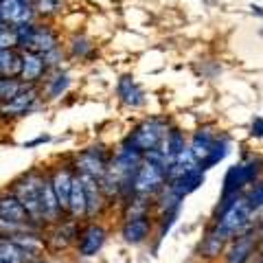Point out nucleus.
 Returning a JSON list of instances; mask_svg holds the SVG:
<instances>
[{
  "mask_svg": "<svg viewBox=\"0 0 263 263\" xmlns=\"http://www.w3.org/2000/svg\"><path fill=\"white\" fill-rule=\"evenodd\" d=\"M11 46H15V31L11 27H3L0 29V51Z\"/></svg>",
  "mask_w": 263,
  "mask_h": 263,
  "instance_id": "33",
  "label": "nucleus"
},
{
  "mask_svg": "<svg viewBox=\"0 0 263 263\" xmlns=\"http://www.w3.org/2000/svg\"><path fill=\"white\" fill-rule=\"evenodd\" d=\"M226 246H228L226 237L221 235L213 224H209L206 228H204V235H202L200 243H197L195 254H197V259H202L204 263H219Z\"/></svg>",
  "mask_w": 263,
  "mask_h": 263,
  "instance_id": "16",
  "label": "nucleus"
},
{
  "mask_svg": "<svg viewBox=\"0 0 263 263\" xmlns=\"http://www.w3.org/2000/svg\"><path fill=\"white\" fill-rule=\"evenodd\" d=\"M33 228L44 230L29 217L27 209L22 206L18 195L9 186L0 189V235H13V233H22V230H33Z\"/></svg>",
  "mask_w": 263,
  "mask_h": 263,
  "instance_id": "6",
  "label": "nucleus"
},
{
  "mask_svg": "<svg viewBox=\"0 0 263 263\" xmlns=\"http://www.w3.org/2000/svg\"><path fill=\"white\" fill-rule=\"evenodd\" d=\"M75 176H77V171L72 167L70 156L68 158H57L55 162L46 164V178H48V182L53 184L55 195H57V200H60V206L64 213L68 209V195H70L72 182H75Z\"/></svg>",
  "mask_w": 263,
  "mask_h": 263,
  "instance_id": "12",
  "label": "nucleus"
},
{
  "mask_svg": "<svg viewBox=\"0 0 263 263\" xmlns=\"http://www.w3.org/2000/svg\"><path fill=\"white\" fill-rule=\"evenodd\" d=\"M81 182H84L86 193V221H101L112 209V204L108 202V197L101 189V182L86 176H81Z\"/></svg>",
  "mask_w": 263,
  "mask_h": 263,
  "instance_id": "15",
  "label": "nucleus"
},
{
  "mask_svg": "<svg viewBox=\"0 0 263 263\" xmlns=\"http://www.w3.org/2000/svg\"><path fill=\"white\" fill-rule=\"evenodd\" d=\"M22 68V51L18 46L3 48L0 51V77L5 79H18Z\"/></svg>",
  "mask_w": 263,
  "mask_h": 263,
  "instance_id": "26",
  "label": "nucleus"
},
{
  "mask_svg": "<svg viewBox=\"0 0 263 263\" xmlns=\"http://www.w3.org/2000/svg\"><path fill=\"white\" fill-rule=\"evenodd\" d=\"M243 197L257 213H263V178L259 180V182H254L248 191L243 193Z\"/></svg>",
  "mask_w": 263,
  "mask_h": 263,
  "instance_id": "30",
  "label": "nucleus"
},
{
  "mask_svg": "<svg viewBox=\"0 0 263 263\" xmlns=\"http://www.w3.org/2000/svg\"><path fill=\"white\" fill-rule=\"evenodd\" d=\"M250 9H252V13H257V15H263V7H259V5H252Z\"/></svg>",
  "mask_w": 263,
  "mask_h": 263,
  "instance_id": "37",
  "label": "nucleus"
},
{
  "mask_svg": "<svg viewBox=\"0 0 263 263\" xmlns=\"http://www.w3.org/2000/svg\"><path fill=\"white\" fill-rule=\"evenodd\" d=\"M33 3H35V13L40 20H53L64 9V0H33Z\"/></svg>",
  "mask_w": 263,
  "mask_h": 263,
  "instance_id": "29",
  "label": "nucleus"
},
{
  "mask_svg": "<svg viewBox=\"0 0 263 263\" xmlns=\"http://www.w3.org/2000/svg\"><path fill=\"white\" fill-rule=\"evenodd\" d=\"M167 167L169 160L160 147L147 152L134 176V182H132V195H145V197L160 195L164 186H167Z\"/></svg>",
  "mask_w": 263,
  "mask_h": 263,
  "instance_id": "1",
  "label": "nucleus"
},
{
  "mask_svg": "<svg viewBox=\"0 0 263 263\" xmlns=\"http://www.w3.org/2000/svg\"><path fill=\"white\" fill-rule=\"evenodd\" d=\"M263 178V158L254 152H243L241 160L228 167L219 197H243L248 189Z\"/></svg>",
  "mask_w": 263,
  "mask_h": 263,
  "instance_id": "2",
  "label": "nucleus"
},
{
  "mask_svg": "<svg viewBox=\"0 0 263 263\" xmlns=\"http://www.w3.org/2000/svg\"><path fill=\"white\" fill-rule=\"evenodd\" d=\"M0 3H3V0H0Z\"/></svg>",
  "mask_w": 263,
  "mask_h": 263,
  "instance_id": "41",
  "label": "nucleus"
},
{
  "mask_svg": "<svg viewBox=\"0 0 263 263\" xmlns=\"http://www.w3.org/2000/svg\"><path fill=\"white\" fill-rule=\"evenodd\" d=\"M68 88H70V75L62 68H55L40 84V92H42V99H46V101H57V99H62L68 92Z\"/></svg>",
  "mask_w": 263,
  "mask_h": 263,
  "instance_id": "21",
  "label": "nucleus"
},
{
  "mask_svg": "<svg viewBox=\"0 0 263 263\" xmlns=\"http://www.w3.org/2000/svg\"><path fill=\"white\" fill-rule=\"evenodd\" d=\"M171 127V123L162 117H149L141 121L138 125L132 127L129 134L123 138V141H127L132 147H136L138 152H152V149H158L162 145L164 136H167V129Z\"/></svg>",
  "mask_w": 263,
  "mask_h": 263,
  "instance_id": "7",
  "label": "nucleus"
},
{
  "mask_svg": "<svg viewBox=\"0 0 263 263\" xmlns=\"http://www.w3.org/2000/svg\"><path fill=\"white\" fill-rule=\"evenodd\" d=\"M211 224L230 241V239H235L237 235H243V233H248V230L257 228L259 213L246 202V197H239L226 213H221L219 217L211 219Z\"/></svg>",
  "mask_w": 263,
  "mask_h": 263,
  "instance_id": "5",
  "label": "nucleus"
},
{
  "mask_svg": "<svg viewBox=\"0 0 263 263\" xmlns=\"http://www.w3.org/2000/svg\"><path fill=\"white\" fill-rule=\"evenodd\" d=\"M44 180H46V167L42 164V167H33L29 171H24L22 176H18L9 184V189L22 202V206L27 209L29 217L42 228L44 224H42V217H40V195H42Z\"/></svg>",
  "mask_w": 263,
  "mask_h": 263,
  "instance_id": "4",
  "label": "nucleus"
},
{
  "mask_svg": "<svg viewBox=\"0 0 263 263\" xmlns=\"http://www.w3.org/2000/svg\"><path fill=\"white\" fill-rule=\"evenodd\" d=\"M0 11H3L5 27H11V29L37 20L35 3L33 0H3L0 3Z\"/></svg>",
  "mask_w": 263,
  "mask_h": 263,
  "instance_id": "17",
  "label": "nucleus"
},
{
  "mask_svg": "<svg viewBox=\"0 0 263 263\" xmlns=\"http://www.w3.org/2000/svg\"><path fill=\"white\" fill-rule=\"evenodd\" d=\"M215 136H217V129H215V125H211V123H204V125H200L191 134V138H189V152L193 154L197 164L204 162V158L209 156Z\"/></svg>",
  "mask_w": 263,
  "mask_h": 263,
  "instance_id": "20",
  "label": "nucleus"
},
{
  "mask_svg": "<svg viewBox=\"0 0 263 263\" xmlns=\"http://www.w3.org/2000/svg\"><path fill=\"white\" fill-rule=\"evenodd\" d=\"M259 246H261V237L257 233V228H252L243 235H237L235 239L228 241L219 263H252Z\"/></svg>",
  "mask_w": 263,
  "mask_h": 263,
  "instance_id": "14",
  "label": "nucleus"
},
{
  "mask_svg": "<svg viewBox=\"0 0 263 263\" xmlns=\"http://www.w3.org/2000/svg\"><path fill=\"white\" fill-rule=\"evenodd\" d=\"M5 27V22H3V11H0V29Z\"/></svg>",
  "mask_w": 263,
  "mask_h": 263,
  "instance_id": "38",
  "label": "nucleus"
},
{
  "mask_svg": "<svg viewBox=\"0 0 263 263\" xmlns=\"http://www.w3.org/2000/svg\"><path fill=\"white\" fill-rule=\"evenodd\" d=\"M110 237V228L103 221H81L77 243H75V254L79 259H92L103 250L105 241Z\"/></svg>",
  "mask_w": 263,
  "mask_h": 263,
  "instance_id": "11",
  "label": "nucleus"
},
{
  "mask_svg": "<svg viewBox=\"0 0 263 263\" xmlns=\"http://www.w3.org/2000/svg\"><path fill=\"white\" fill-rule=\"evenodd\" d=\"M66 217L75 219V221H86V193H84V182L81 176H75L72 182L70 195H68V209H66Z\"/></svg>",
  "mask_w": 263,
  "mask_h": 263,
  "instance_id": "24",
  "label": "nucleus"
},
{
  "mask_svg": "<svg viewBox=\"0 0 263 263\" xmlns=\"http://www.w3.org/2000/svg\"><path fill=\"white\" fill-rule=\"evenodd\" d=\"M22 88H24V84L20 79H5V77H0V103L13 99Z\"/></svg>",
  "mask_w": 263,
  "mask_h": 263,
  "instance_id": "31",
  "label": "nucleus"
},
{
  "mask_svg": "<svg viewBox=\"0 0 263 263\" xmlns=\"http://www.w3.org/2000/svg\"><path fill=\"white\" fill-rule=\"evenodd\" d=\"M0 259L7 263H29L33 257L24 248H20L9 235H0Z\"/></svg>",
  "mask_w": 263,
  "mask_h": 263,
  "instance_id": "27",
  "label": "nucleus"
},
{
  "mask_svg": "<svg viewBox=\"0 0 263 263\" xmlns=\"http://www.w3.org/2000/svg\"><path fill=\"white\" fill-rule=\"evenodd\" d=\"M92 53H95V44L90 42L84 33H75L66 42V55L72 57V60H90Z\"/></svg>",
  "mask_w": 263,
  "mask_h": 263,
  "instance_id": "28",
  "label": "nucleus"
},
{
  "mask_svg": "<svg viewBox=\"0 0 263 263\" xmlns=\"http://www.w3.org/2000/svg\"><path fill=\"white\" fill-rule=\"evenodd\" d=\"M51 68L46 66L44 57L31 51H22V68H20V81L24 86H40L46 79Z\"/></svg>",
  "mask_w": 263,
  "mask_h": 263,
  "instance_id": "18",
  "label": "nucleus"
},
{
  "mask_svg": "<svg viewBox=\"0 0 263 263\" xmlns=\"http://www.w3.org/2000/svg\"><path fill=\"white\" fill-rule=\"evenodd\" d=\"M117 97H119V101L125 105V108H132V110L143 108L145 101H147L143 88L138 86L134 81V77H129V75H123L117 81Z\"/></svg>",
  "mask_w": 263,
  "mask_h": 263,
  "instance_id": "22",
  "label": "nucleus"
},
{
  "mask_svg": "<svg viewBox=\"0 0 263 263\" xmlns=\"http://www.w3.org/2000/svg\"><path fill=\"white\" fill-rule=\"evenodd\" d=\"M29 263H55V261H51V259H48V257H46V254H44V257H37V259H31Z\"/></svg>",
  "mask_w": 263,
  "mask_h": 263,
  "instance_id": "36",
  "label": "nucleus"
},
{
  "mask_svg": "<svg viewBox=\"0 0 263 263\" xmlns=\"http://www.w3.org/2000/svg\"><path fill=\"white\" fill-rule=\"evenodd\" d=\"M154 230H156V217L154 215H134L121 219L119 226V237L125 246L138 248L154 239Z\"/></svg>",
  "mask_w": 263,
  "mask_h": 263,
  "instance_id": "13",
  "label": "nucleus"
},
{
  "mask_svg": "<svg viewBox=\"0 0 263 263\" xmlns=\"http://www.w3.org/2000/svg\"><path fill=\"white\" fill-rule=\"evenodd\" d=\"M230 149H233V138H230V134H226V132H217L215 141H213V147L209 156L204 158V162H200V169L202 171H209L213 167H217L219 162L226 160V156L230 154Z\"/></svg>",
  "mask_w": 263,
  "mask_h": 263,
  "instance_id": "23",
  "label": "nucleus"
},
{
  "mask_svg": "<svg viewBox=\"0 0 263 263\" xmlns=\"http://www.w3.org/2000/svg\"><path fill=\"white\" fill-rule=\"evenodd\" d=\"M70 160H72V167H75V171L79 176L101 180L110 167L112 149L105 147L103 143H95V145H88L84 149H79L77 154H72Z\"/></svg>",
  "mask_w": 263,
  "mask_h": 263,
  "instance_id": "8",
  "label": "nucleus"
},
{
  "mask_svg": "<svg viewBox=\"0 0 263 263\" xmlns=\"http://www.w3.org/2000/svg\"><path fill=\"white\" fill-rule=\"evenodd\" d=\"M204 182H206V171H202L200 167H197V169H191V171H184L182 176L171 178L167 182V189L174 195H178V197H182L184 200L186 195L195 193Z\"/></svg>",
  "mask_w": 263,
  "mask_h": 263,
  "instance_id": "19",
  "label": "nucleus"
},
{
  "mask_svg": "<svg viewBox=\"0 0 263 263\" xmlns=\"http://www.w3.org/2000/svg\"><path fill=\"white\" fill-rule=\"evenodd\" d=\"M250 136L263 141V117H254L250 123Z\"/></svg>",
  "mask_w": 263,
  "mask_h": 263,
  "instance_id": "34",
  "label": "nucleus"
},
{
  "mask_svg": "<svg viewBox=\"0 0 263 263\" xmlns=\"http://www.w3.org/2000/svg\"><path fill=\"white\" fill-rule=\"evenodd\" d=\"M42 103H44V99H42V92H40V86H24L13 99L0 103V121L9 123L15 119L29 117Z\"/></svg>",
  "mask_w": 263,
  "mask_h": 263,
  "instance_id": "10",
  "label": "nucleus"
},
{
  "mask_svg": "<svg viewBox=\"0 0 263 263\" xmlns=\"http://www.w3.org/2000/svg\"><path fill=\"white\" fill-rule=\"evenodd\" d=\"M42 57H44V62H46L48 68L55 70V68H62V62H64V57H66V51L60 46V48H55V51L46 53V55H42Z\"/></svg>",
  "mask_w": 263,
  "mask_h": 263,
  "instance_id": "32",
  "label": "nucleus"
},
{
  "mask_svg": "<svg viewBox=\"0 0 263 263\" xmlns=\"http://www.w3.org/2000/svg\"><path fill=\"white\" fill-rule=\"evenodd\" d=\"M186 147H189V138H186V134H184V132L180 129L178 125H171V127L167 129V136H164L162 145H160V149H162L164 156H167V160L178 158V156L182 154Z\"/></svg>",
  "mask_w": 263,
  "mask_h": 263,
  "instance_id": "25",
  "label": "nucleus"
},
{
  "mask_svg": "<svg viewBox=\"0 0 263 263\" xmlns=\"http://www.w3.org/2000/svg\"><path fill=\"white\" fill-rule=\"evenodd\" d=\"M79 226H81V221H75L70 217H64L57 224L46 226L44 228L46 254H68L70 250H75Z\"/></svg>",
  "mask_w": 263,
  "mask_h": 263,
  "instance_id": "9",
  "label": "nucleus"
},
{
  "mask_svg": "<svg viewBox=\"0 0 263 263\" xmlns=\"http://www.w3.org/2000/svg\"><path fill=\"white\" fill-rule=\"evenodd\" d=\"M0 263H7V261H3V259H0Z\"/></svg>",
  "mask_w": 263,
  "mask_h": 263,
  "instance_id": "39",
  "label": "nucleus"
},
{
  "mask_svg": "<svg viewBox=\"0 0 263 263\" xmlns=\"http://www.w3.org/2000/svg\"><path fill=\"white\" fill-rule=\"evenodd\" d=\"M53 138L48 136V134H40L37 138H33V141H27L24 143V149H33V147H40V145H44V143H51Z\"/></svg>",
  "mask_w": 263,
  "mask_h": 263,
  "instance_id": "35",
  "label": "nucleus"
},
{
  "mask_svg": "<svg viewBox=\"0 0 263 263\" xmlns=\"http://www.w3.org/2000/svg\"><path fill=\"white\" fill-rule=\"evenodd\" d=\"M261 243H263V239H261Z\"/></svg>",
  "mask_w": 263,
  "mask_h": 263,
  "instance_id": "40",
  "label": "nucleus"
},
{
  "mask_svg": "<svg viewBox=\"0 0 263 263\" xmlns=\"http://www.w3.org/2000/svg\"><path fill=\"white\" fill-rule=\"evenodd\" d=\"M13 31H15V46H18L20 51L46 55L62 46L60 31L48 20H44V22L33 20L27 24H20V27H15Z\"/></svg>",
  "mask_w": 263,
  "mask_h": 263,
  "instance_id": "3",
  "label": "nucleus"
}]
</instances>
